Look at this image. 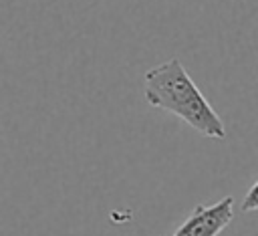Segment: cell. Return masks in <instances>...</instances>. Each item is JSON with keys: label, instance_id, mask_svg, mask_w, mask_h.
Listing matches in <instances>:
<instances>
[{"label": "cell", "instance_id": "obj_1", "mask_svg": "<svg viewBox=\"0 0 258 236\" xmlns=\"http://www.w3.org/2000/svg\"><path fill=\"white\" fill-rule=\"evenodd\" d=\"M145 101L163 109L210 139H226V127L179 58L155 65L143 75Z\"/></svg>", "mask_w": 258, "mask_h": 236}, {"label": "cell", "instance_id": "obj_2", "mask_svg": "<svg viewBox=\"0 0 258 236\" xmlns=\"http://www.w3.org/2000/svg\"><path fill=\"white\" fill-rule=\"evenodd\" d=\"M234 218V198L226 196L210 206H196L171 236H218Z\"/></svg>", "mask_w": 258, "mask_h": 236}, {"label": "cell", "instance_id": "obj_3", "mask_svg": "<svg viewBox=\"0 0 258 236\" xmlns=\"http://www.w3.org/2000/svg\"><path fill=\"white\" fill-rule=\"evenodd\" d=\"M258 210V180L250 186L242 200V212H256Z\"/></svg>", "mask_w": 258, "mask_h": 236}]
</instances>
